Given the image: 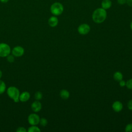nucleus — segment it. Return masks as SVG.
<instances>
[{"label": "nucleus", "instance_id": "a878e982", "mask_svg": "<svg viewBox=\"0 0 132 132\" xmlns=\"http://www.w3.org/2000/svg\"><path fill=\"white\" fill-rule=\"evenodd\" d=\"M126 3H127L128 6L132 7V0H126Z\"/></svg>", "mask_w": 132, "mask_h": 132}, {"label": "nucleus", "instance_id": "4be33fe9", "mask_svg": "<svg viewBox=\"0 0 132 132\" xmlns=\"http://www.w3.org/2000/svg\"><path fill=\"white\" fill-rule=\"evenodd\" d=\"M17 132H26L27 130L24 127H19L16 130Z\"/></svg>", "mask_w": 132, "mask_h": 132}, {"label": "nucleus", "instance_id": "f03ea898", "mask_svg": "<svg viewBox=\"0 0 132 132\" xmlns=\"http://www.w3.org/2000/svg\"><path fill=\"white\" fill-rule=\"evenodd\" d=\"M7 95L12 99L14 102L18 103L19 102V96L20 92L18 88L14 86H10L7 89Z\"/></svg>", "mask_w": 132, "mask_h": 132}, {"label": "nucleus", "instance_id": "ddd939ff", "mask_svg": "<svg viewBox=\"0 0 132 132\" xmlns=\"http://www.w3.org/2000/svg\"><path fill=\"white\" fill-rule=\"evenodd\" d=\"M112 5V3L110 0H103L101 3L102 8L106 10L108 9L111 7Z\"/></svg>", "mask_w": 132, "mask_h": 132}, {"label": "nucleus", "instance_id": "393cba45", "mask_svg": "<svg viewBox=\"0 0 132 132\" xmlns=\"http://www.w3.org/2000/svg\"><path fill=\"white\" fill-rule=\"evenodd\" d=\"M117 2L120 5H124L126 3V0H117Z\"/></svg>", "mask_w": 132, "mask_h": 132}, {"label": "nucleus", "instance_id": "f8f14e48", "mask_svg": "<svg viewBox=\"0 0 132 132\" xmlns=\"http://www.w3.org/2000/svg\"><path fill=\"white\" fill-rule=\"evenodd\" d=\"M59 95L63 100H67L70 97V92L66 89H62L60 91Z\"/></svg>", "mask_w": 132, "mask_h": 132}, {"label": "nucleus", "instance_id": "a211bd4d", "mask_svg": "<svg viewBox=\"0 0 132 132\" xmlns=\"http://www.w3.org/2000/svg\"><path fill=\"white\" fill-rule=\"evenodd\" d=\"M47 120L46 119L44 118H40V121H39V124H40L41 126H45L47 125Z\"/></svg>", "mask_w": 132, "mask_h": 132}, {"label": "nucleus", "instance_id": "b1692460", "mask_svg": "<svg viewBox=\"0 0 132 132\" xmlns=\"http://www.w3.org/2000/svg\"><path fill=\"white\" fill-rule=\"evenodd\" d=\"M119 85L121 87H124L126 86V82L122 79L119 81Z\"/></svg>", "mask_w": 132, "mask_h": 132}, {"label": "nucleus", "instance_id": "dca6fc26", "mask_svg": "<svg viewBox=\"0 0 132 132\" xmlns=\"http://www.w3.org/2000/svg\"><path fill=\"white\" fill-rule=\"evenodd\" d=\"M6 89V85L5 82L0 79V95L4 93Z\"/></svg>", "mask_w": 132, "mask_h": 132}, {"label": "nucleus", "instance_id": "39448f33", "mask_svg": "<svg viewBox=\"0 0 132 132\" xmlns=\"http://www.w3.org/2000/svg\"><path fill=\"white\" fill-rule=\"evenodd\" d=\"M40 118L38 114L35 113H30L27 118V121L28 123L30 125H37L39 124Z\"/></svg>", "mask_w": 132, "mask_h": 132}, {"label": "nucleus", "instance_id": "bb28decb", "mask_svg": "<svg viewBox=\"0 0 132 132\" xmlns=\"http://www.w3.org/2000/svg\"><path fill=\"white\" fill-rule=\"evenodd\" d=\"M9 0H0V2L2 3H7Z\"/></svg>", "mask_w": 132, "mask_h": 132}, {"label": "nucleus", "instance_id": "4468645a", "mask_svg": "<svg viewBox=\"0 0 132 132\" xmlns=\"http://www.w3.org/2000/svg\"><path fill=\"white\" fill-rule=\"evenodd\" d=\"M113 79L117 81H120V80L123 79V74L121 72L119 71H117L113 74Z\"/></svg>", "mask_w": 132, "mask_h": 132}, {"label": "nucleus", "instance_id": "1a4fd4ad", "mask_svg": "<svg viewBox=\"0 0 132 132\" xmlns=\"http://www.w3.org/2000/svg\"><path fill=\"white\" fill-rule=\"evenodd\" d=\"M112 108L115 112H119L123 109V104L120 101H115L112 105Z\"/></svg>", "mask_w": 132, "mask_h": 132}, {"label": "nucleus", "instance_id": "5701e85b", "mask_svg": "<svg viewBox=\"0 0 132 132\" xmlns=\"http://www.w3.org/2000/svg\"><path fill=\"white\" fill-rule=\"evenodd\" d=\"M127 107L129 110H132V100H130L128 102Z\"/></svg>", "mask_w": 132, "mask_h": 132}, {"label": "nucleus", "instance_id": "423d86ee", "mask_svg": "<svg viewBox=\"0 0 132 132\" xmlns=\"http://www.w3.org/2000/svg\"><path fill=\"white\" fill-rule=\"evenodd\" d=\"M77 31L80 35H86L90 32V27L88 24L86 23H83L80 24L78 27Z\"/></svg>", "mask_w": 132, "mask_h": 132}, {"label": "nucleus", "instance_id": "aec40b11", "mask_svg": "<svg viewBox=\"0 0 132 132\" xmlns=\"http://www.w3.org/2000/svg\"><path fill=\"white\" fill-rule=\"evenodd\" d=\"M126 86L128 89L132 90V78L128 79L126 82Z\"/></svg>", "mask_w": 132, "mask_h": 132}, {"label": "nucleus", "instance_id": "f3484780", "mask_svg": "<svg viewBox=\"0 0 132 132\" xmlns=\"http://www.w3.org/2000/svg\"><path fill=\"white\" fill-rule=\"evenodd\" d=\"M42 97H43L42 93L39 91H37L35 93V98L36 99V100L40 101L42 98Z\"/></svg>", "mask_w": 132, "mask_h": 132}, {"label": "nucleus", "instance_id": "7ed1b4c3", "mask_svg": "<svg viewBox=\"0 0 132 132\" xmlns=\"http://www.w3.org/2000/svg\"><path fill=\"white\" fill-rule=\"evenodd\" d=\"M64 8L62 4L59 2L53 3L50 7L51 12L55 16H58L61 14L63 11Z\"/></svg>", "mask_w": 132, "mask_h": 132}, {"label": "nucleus", "instance_id": "c85d7f7f", "mask_svg": "<svg viewBox=\"0 0 132 132\" xmlns=\"http://www.w3.org/2000/svg\"><path fill=\"white\" fill-rule=\"evenodd\" d=\"M130 29H131V30H132V21L131 22V23H130Z\"/></svg>", "mask_w": 132, "mask_h": 132}, {"label": "nucleus", "instance_id": "9b49d317", "mask_svg": "<svg viewBox=\"0 0 132 132\" xmlns=\"http://www.w3.org/2000/svg\"><path fill=\"white\" fill-rule=\"evenodd\" d=\"M48 24L49 26L52 27H56L58 24V18L55 15L51 16L48 20Z\"/></svg>", "mask_w": 132, "mask_h": 132}, {"label": "nucleus", "instance_id": "20e7f679", "mask_svg": "<svg viewBox=\"0 0 132 132\" xmlns=\"http://www.w3.org/2000/svg\"><path fill=\"white\" fill-rule=\"evenodd\" d=\"M11 52V48L8 44L0 43V57H6Z\"/></svg>", "mask_w": 132, "mask_h": 132}, {"label": "nucleus", "instance_id": "cd10ccee", "mask_svg": "<svg viewBox=\"0 0 132 132\" xmlns=\"http://www.w3.org/2000/svg\"><path fill=\"white\" fill-rule=\"evenodd\" d=\"M2 71L0 70V79H1V77H2Z\"/></svg>", "mask_w": 132, "mask_h": 132}, {"label": "nucleus", "instance_id": "0eeeda50", "mask_svg": "<svg viewBox=\"0 0 132 132\" xmlns=\"http://www.w3.org/2000/svg\"><path fill=\"white\" fill-rule=\"evenodd\" d=\"M25 50L24 48L21 46H16L13 48L11 50V54L14 57H19L23 56L24 54Z\"/></svg>", "mask_w": 132, "mask_h": 132}, {"label": "nucleus", "instance_id": "9d476101", "mask_svg": "<svg viewBox=\"0 0 132 132\" xmlns=\"http://www.w3.org/2000/svg\"><path fill=\"white\" fill-rule=\"evenodd\" d=\"M30 97V94L28 91L22 92L20 94L19 101L21 102H25L28 101Z\"/></svg>", "mask_w": 132, "mask_h": 132}, {"label": "nucleus", "instance_id": "f257e3e1", "mask_svg": "<svg viewBox=\"0 0 132 132\" xmlns=\"http://www.w3.org/2000/svg\"><path fill=\"white\" fill-rule=\"evenodd\" d=\"M107 17V12L102 8L96 9L92 15V20L96 23L100 24L104 22Z\"/></svg>", "mask_w": 132, "mask_h": 132}, {"label": "nucleus", "instance_id": "2eb2a0df", "mask_svg": "<svg viewBox=\"0 0 132 132\" xmlns=\"http://www.w3.org/2000/svg\"><path fill=\"white\" fill-rule=\"evenodd\" d=\"M28 132H40L41 131V129L37 126V125H31L29 127H28L27 130Z\"/></svg>", "mask_w": 132, "mask_h": 132}, {"label": "nucleus", "instance_id": "6ab92c4d", "mask_svg": "<svg viewBox=\"0 0 132 132\" xmlns=\"http://www.w3.org/2000/svg\"><path fill=\"white\" fill-rule=\"evenodd\" d=\"M6 59H7V60L10 63L13 62L15 60L14 56L13 55H10V54H9L6 57Z\"/></svg>", "mask_w": 132, "mask_h": 132}, {"label": "nucleus", "instance_id": "6e6552de", "mask_svg": "<svg viewBox=\"0 0 132 132\" xmlns=\"http://www.w3.org/2000/svg\"><path fill=\"white\" fill-rule=\"evenodd\" d=\"M31 108L34 112H38L42 109V104L39 101L36 100L31 104Z\"/></svg>", "mask_w": 132, "mask_h": 132}, {"label": "nucleus", "instance_id": "412c9836", "mask_svg": "<svg viewBox=\"0 0 132 132\" xmlns=\"http://www.w3.org/2000/svg\"><path fill=\"white\" fill-rule=\"evenodd\" d=\"M126 132H132V123L128 124L125 128Z\"/></svg>", "mask_w": 132, "mask_h": 132}]
</instances>
